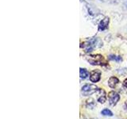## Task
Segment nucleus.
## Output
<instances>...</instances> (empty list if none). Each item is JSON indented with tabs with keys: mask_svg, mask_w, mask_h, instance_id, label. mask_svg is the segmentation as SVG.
<instances>
[{
	"mask_svg": "<svg viewBox=\"0 0 127 119\" xmlns=\"http://www.w3.org/2000/svg\"><path fill=\"white\" fill-rule=\"evenodd\" d=\"M98 44L100 45H102V42L100 41V40L98 39L97 37H94V38H91V39L88 40V41L82 43L80 47L85 50L86 53H91V52L93 50V49H95V47L98 46L97 45H98Z\"/></svg>",
	"mask_w": 127,
	"mask_h": 119,
	"instance_id": "f257e3e1",
	"label": "nucleus"
},
{
	"mask_svg": "<svg viewBox=\"0 0 127 119\" xmlns=\"http://www.w3.org/2000/svg\"><path fill=\"white\" fill-rule=\"evenodd\" d=\"M87 60L91 63L92 65H102L106 63V60L101 55L90 56V57L87 58Z\"/></svg>",
	"mask_w": 127,
	"mask_h": 119,
	"instance_id": "f03ea898",
	"label": "nucleus"
},
{
	"mask_svg": "<svg viewBox=\"0 0 127 119\" xmlns=\"http://www.w3.org/2000/svg\"><path fill=\"white\" fill-rule=\"evenodd\" d=\"M98 87L94 84H86L82 87V94L83 96H88L97 92Z\"/></svg>",
	"mask_w": 127,
	"mask_h": 119,
	"instance_id": "7ed1b4c3",
	"label": "nucleus"
},
{
	"mask_svg": "<svg viewBox=\"0 0 127 119\" xmlns=\"http://www.w3.org/2000/svg\"><path fill=\"white\" fill-rule=\"evenodd\" d=\"M108 99L111 106H115L120 99V95L115 91H110L108 94Z\"/></svg>",
	"mask_w": 127,
	"mask_h": 119,
	"instance_id": "20e7f679",
	"label": "nucleus"
},
{
	"mask_svg": "<svg viewBox=\"0 0 127 119\" xmlns=\"http://www.w3.org/2000/svg\"><path fill=\"white\" fill-rule=\"evenodd\" d=\"M101 78V71L98 70H94L91 72L90 80L93 83H97L100 80Z\"/></svg>",
	"mask_w": 127,
	"mask_h": 119,
	"instance_id": "39448f33",
	"label": "nucleus"
},
{
	"mask_svg": "<svg viewBox=\"0 0 127 119\" xmlns=\"http://www.w3.org/2000/svg\"><path fill=\"white\" fill-rule=\"evenodd\" d=\"M109 22H110V18H104L103 19H102V21L99 22L98 25V30L99 31H103L106 30L108 28L109 26Z\"/></svg>",
	"mask_w": 127,
	"mask_h": 119,
	"instance_id": "423d86ee",
	"label": "nucleus"
},
{
	"mask_svg": "<svg viewBox=\"0 0 127 119\" xmlns=\"http://www.w3.org/2000/svg\"><path fill=\"white\" fill-rule=\"evenodd\" d=\"M97 92H98V96H97L98 101L100 103H102V104H103V103H104L106 100L105 90H102V89H98Z\"/></svg>",
	"mask_w": 127,
	"mask_h": 119,
	"instance_id": "0eeeda50",
	"label": "nucleus"
},
{
	"mask_svg": "<svg viewBox=\"0 0 127 119\" xmlns=\"http://www.w3.org/2000/svg\"><path fill=\"white\" fill-rule=\"evenodd\" d=\"M118 83H119L118 79L116 78V77H114V76H112V77H110L109 79L108 85L111 87V88H114V87H116V85L118 84Z\"/></svg>",
	"mask_w": 127,
	"mask_h": 119,
	"instance_id": "6e6552de",
	"label": "nucleus"
},
{
	"mask_svg": "<svg viewBox=\"0 0 127 119\" xmlns=\"http://www.w3.org/2000/svg\"><path fill=\"white\" fill-rule=\"evenodd\" d=\"M96 106V104H95V102L93 98H88L87 100L86 101V106L87 108L88 109H93L94 107Z\"/></svg>",
	"mask_w": 127,
	"mask_h": 119,
	"instance_id": "1a4fd4ad",
	"label": "nucleus"
},
{
	"mask_svg": "<svg viewBox=\"0 0 127 119\" xmlns=\"http://www.w3.org/2000/svg\"><path fill=\"white\" fill-rule=\"evenodd\" d=\"M88 71H87L85 68H80L79 69V75H80L81 79H86L88 76Z\"/></svg>",
	"mask_w": 127,
	"mask_h": 119,
	"instance_id": "9d476101",
	"label": "nucleus"
},
{
	"mask_svg": "<svg viewBox=\"0 0 127 119\" xmlns=\"http://www.w3.org/2000/svg\"><path fill=\"white\" fill-rule=\"evenodd\" d=\"M110 60H115L117 62H121L122 60V58L121 57H118V56H115V55H110L109 57Z\"/></svg>",
	"mask_w": 127,
	"mask_h": 119,
	"instance_id": "9b49d317",
	"label": "nucleus"
},
{
	"mask_svg": "<svg viewBox=\"0 0 127 119\" xmlns=\"http://www.w3.org/2000/svg\"><path fill=\"white\" fill-rule=\"evenodd\" d=\"M101 114H102V115H104V116H110V117L113 116V113L111 112V111H110V110H108V109H104V110H102V112H101Z\"/></svg>",
	"mask_w": 127,
	"mask_h": 119,
	"instance_id": "f8f14e48",
	"label": "nucleus"
},
{
	"mask_svg": "<svg viewBox=\"0 0 127 119\" xmlns=\"http://www.w3.org/2000/svg\"><path fill=\"white\" fill-rule=\"evenodd\" d=\"M123 85H124V87H127V79H125L124 83H123Z\"/></svg>",
	"mask_w": 127,
	"mask_h": 119,
	"instance_id": "ddd939ff",
	"label": "nucleus"
},
{
	"mask_svg": "<svg viewBox=\"0 0 127 119\" xmlns=\"http://www.w3.org/2000/svg\"><path fill=\"white\" fill-rule=\"evenodd\" d=\"M126 105H127V102H126Z\"/></svg>",
	"mask_w": 127,
	"mask_h": 119,
	"instance_id": "4468645a",
	"label": "nucleus"
},
{
	"mask_svg": "<svg viewBox=\"0 0 127 119\" xmlns=\"http://www.w3.org/2000/svg\"><path fill=\"white\" fill-rule=\"evenodd\" d=\"M126 6H127V5H126Z\"/></svg>",
	"mask_w": 127,
	"mask_h": 119,
	"instance_id": "2eb2a0df",
	"label": "nucleus"
}]
</instances>
